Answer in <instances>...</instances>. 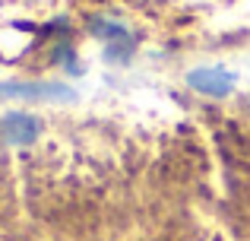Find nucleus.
<instances>
[{"label":"nucleus","instance_id":"nucleus-1","mask_svg":"<svg viewBox=\"0 0 250 241\" xmlns=\"http://www.w3.org/2000/svg\"><path fill=\"white\" fill-rule=\"evenodd\" d=\"M0 99H29V102H73L76 92L61 83H0Z\"/></svg>","mask_w":250,"mask_h":241},{"label":"nucleus","instance_id":"nucleus-2","mask_svg":"<svg viewBox=\"0 0 250 241\" xmlns=\"http://www.w3.org/2000/svg\"><path fill=\"white\" fill-rule=\"evenodd\" d=\"M187 83L206 95H228L234 86V76L222 67H200V70H190L187 73Z\"/></svg>","mask_w":250,"mask_h":241},{"label":"nucleus","instance_id":"nucleus-3","mask_svg":"<svg viewBox=\"0 0 250 241\" xmlns=\"http://www.w3.org/2000/svg\"><path fill=\"white\" fill-rule=\"evenodd\" d=\"M3 133L13 143H32L38 136V121L29 114H6L3 118Z\"/></svg>","mask_w":250,"mask_h":241}]
</instances>
